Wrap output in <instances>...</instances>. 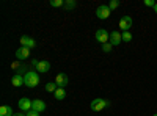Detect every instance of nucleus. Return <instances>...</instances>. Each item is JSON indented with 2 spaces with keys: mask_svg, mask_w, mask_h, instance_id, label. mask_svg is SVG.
Here are the masks:
<instances>
[{
  "mask_svg": "<svg viewBox=\"0 0 157 116\" xmlns=\"http://www.w3.org/2000/svg\"><path fill=\"white\" fill-rule=\"evenodd\" d=\"M24 83H25V86H29V88H36L39 85V75H38V72L29 71L27 74L24 75Z\"/></svg>",
  "mask_w": 157,
  "mask_h": 116,
  "instance_id": "f257e3e1",
  "label": "nucleus"
},
{
  "mask_svg": "<svg viewBox=\"0 0 157 116\" xmlns=\"http://www.w3.org/2000/svg\"><path fill=\"white\" fill-rule=\"evenodd\" d=\"M110 105V100H105V99H94L91 102V110L93 111H101L104 108H107Z\"/></svg>",
  "mask_w": 157,
  "mask_h": 116,
  "instance_id": "f03ea898",
  "label": "nucleus"
},
{
  "mask_svg": "<svg viewBox=\"0 0 157 116\" xmlns=\"http://www.w3.org/2000/svg\"><path fill=\"white\" fill-rule=\"evenodd\" d=\"M110 8H109V5H101V6H98V9H96V16H98V19H107V17H110Z\"/></svg>",
  "mask_w": 157,
  "mask_h": 116,
  "instance_id": "7ed1b4c3",
  "label": "nucleus"
},
{
  "mask_svg": "<svg viewBox=\"0 0 157 116\" xmlns=\"http://www.w3.org/2000/svg\"><path fill=\"white\" fill-rule=\"evenodd\" d=\"M96 39H98V43H101V44H105V43H109V39H110V35H109L107 30L99 28V30L96 32Z\"/></svg>",
  "mask_w": 157,
  "mask_h": 116,
  "instance_id": "20e7f679",
  "label": "nucleus"
},
{
  "mask_svg": "<svg viewBox=\"0 0 157 116\" xmlns=\"http://www.w3.org/2000/svg\"><path fill=\"white\" fill-rule=\"evenodd\" d=\"M32 105H33V100H30V99H27V97H22V99L19 100V108H21V111H24V113L30 111V110H32Z\"/></svg>",
  "mask_w": 157,
  "mask_h": 116,
  "instance_id": "39448f33",
  "label": "nucleus"
},
{
  "mask_svg": "<svg viewBox=\"0 0 157 116\" xmlns=\"http://www.w3.org/2000/svg\"><path fill=\"white\" fill-rule=\"evenodd\" d=\"M130 27H132V17H130V16H123L120 19V28L123 32H129Z\"/></svg>",
  "mask_w": 157,
  "mask_h": 116,
  "instance_id": "423d86ee",
  "label": "nucleus"
},
{
  "mask_svg": "<svg viewBox=\"0 0 157 116\" xmlns=\"http://www.w3.org/2000/svg\"><path fill=\"white\" fill-rule=\"evenodd\" d=\"M109 43H110L112 46H120V44L123 43V33H120V32H112Z\"/></svg>",
  "mask_w": 157,
  "mask_h": 116,
  "instance_id": "0eeeda50",
  "label": "nucleus"
},
{
  "mask_svg": "<svg viewBox=\"0 0 157 116\" xmlns=\"http://www.w3.org/2000/svg\"><path fill=\"white\" fill-rule=\"evenodd\" d=\"M21 46H22V47H29V49L32 50V49H35L36 43H35L33 38H30V36H27V35H24V36L21 38Z\"/></svg>",
  "mask_w": 157,
  "mask_h": 116,
  "instance_id": "6e6552de",
  "label": "nucleus"
},
{
  "mask_svg": "<svg viewBox=\"0 0 157 116\" xmlns=\"http://www.w3.org/2000/svg\"><path fill=\"white\" fill-rule=\"evenodd\" d=\"M55 83H57V86L58 88H64L68 83H69V79H68V75L66 74H63V72H60L57 77H55Z\"/></svg>",
  "mask_w": 157,
  "mask_h": 116,
  "instance_id": "1a4fd4ad",
  "label": "nucleus"
},
{
  "mask_svg": "<svg viewBox=\"0 0 157 116\" xmlns=\"http://www.w3.org/2000/svg\"><path fill=\"white\" fill-rule=\"evenodd\" d=\"M29 55H30V49L29 47H19L17 50H16V58L17 60H25V58H29Z\"/></svg>",
  "mask_w": 157,
  "mask_h": 116,
  "instance_id": "9d476101",
  "label": "nucleus"
},
{
  "mask_svg": "<svg viewBox=\"0 0 157 116\" xmlns=\"http://www.w3.org/2000/svg\"><path fill=\"white\" fill-rule=\"evenodd\" d=\"M46 104H44V100H39V99H35L33 100V105H32V110H35V111H38V113H43V111H46Z\"/></svg>",
  "mask_w": 157,
  "mask_h": 116,
  "instance_id": "9b49d317",
  "label": "nucleus"
},
{
  "mask_svg": "<svg viewBox=\"0 0 157 116\" xmlns=\"http://www.w3.org/2000/svg\"><path fill=\"white\" fill-rule=\"evenodd\" d=\"M39 74H44V72H49V69H50V63L49 61H39L38 63V66L35 68Z\"/></svg>",
  "mask_w": 157,
  "mask_h": 116,
  "instance_id": "f8f14e48",
  "label": "nucleus"
},
{
  "mask_svg": "<svg viewBox=\"0 0 157 116\" xmlns=\"http://www.w3.org/2000/svg\"><path fill=\"white\" fill-rule=\"evenodd\" d=\"M11 83H13V86H22V85H25L24 83V77L22 75H13V79H11Z\"/></svg>",
  "mask_w": 157,
  "mask_h": 116,
  "instance_id": "ddd939ff",
  "label": "nucleus"
},
{
  "mask_svg": "<svg viewBox=\"0 0 157 116\" xmlns=\"http://www.w3.org/2000/svg\"><path fill=\"white\" fill-rule=\"evenodd\" d=\"M14 113H13V108L10 105H3L2 108H0V116H13Z\"/></svg>",
  "mask_w": 157,
  "mask_h": 116,
  "instance_id": "4468645a",
  "label": "nucleus"
},
{
  "mask_svg": "<svg viewBox=\"0 0 157 116\" xmlns=\"http://www.w3.org/2000/svg\"><path fill=\"white\" fill-rule=\"evenodd\" d=\"M55 99L57 100H63L64 97H66V91H64V88H57V91L54 93Z\"/></svg>",
  "mask_w": 157,
  "mask_h": 116,
  "instance_id": "2eb2a0df",
  "label": "nucleus"
},
{
  "mask_svg": "<svg viewBox=\"0 0 157 116\" xmlns=\"http://www.w3.org/2000/svg\"><path fill=\"white\" fill-rule=\"evenodd\" d=\"M57 83L55 82H50V83H46V91L47 93H55L57 91Z\"/></svg>",
  "mask_w": 157,
  "mask_h": 116,
  "instance_id": "dca6fc26",
  "label": "nucleus"
},
{
  "mask_svg": "<svg viewBox=\"0 0 157 116\" xmlns=\"http://www.w3.org/2000/svg\"><path fill=\"white\" fill-rule=\"evenodd\" d=\"M50 6H54V8L64 6V2H63V0H50Z\"/></svg>",
  "mask_w": 157,
  "mask_h": 116,
  "instance_id": "f3484780",
  "label": "nucleus"
},
{
  "mask_svg": "<svg viewBox=\"0 0 157 116\" xmlns=\"http://www.w3.org/2000/svg\"><path fill=\"white\" fill-rule=\"evenodd\" d=\"M123 41L124 43H130V41H132V35H130V32H123Z\"/></svg>",
  "mask_w": 157,
  "mask_h": 116,
  "instance_id": "a211bd4d",
  "label": "nucleus"
},
{
  "mask_svg": "<svg viewBox=\"0 0 157 116\" xmlns=\"http://www.w3.org/2000/svg\"><path fill=\"white\" fill-rule=\"evenodd\" d=\"M64 8L66 9H74L75 8V2L74 0H66V2H64Z\"/></svg>",
  "mask_w": 157,
  "mask_h": 116,
  "instance_id": "6ab92c4d",
  "label": "nucleus"
},
{
  "mask_svg": "<svg viewBox=\"0 0 157 116\" xmlns=\"http://www.w3.org/2000/svg\"><path fill=\"white\" fill-rule=\"evenodd\" d=\"M112 49H113V46L110 44V43H105V44H102V50L105 54H109V52H112Z\"/></svg>",
  "mask_w": 157,
  "mask_h": 116,
  "instance_id": "aec40b11",
  "label": "nucleus"
},
{
  "mask_svg": "<svg viewBox=\"0 0 157 116\" xmlns=\"http://www.w3.org/2000/svg\"><path fill=\"white\" fill-rule=\"evenodd\" d=\"M118 6H120V2H118V0H112V2H110V5H109V8H110V11H113V9H116Z\"/></svg>",
  "mask_w": 157,
  "mask_h": 116,
  "instance_id": "412c9836",
  "label": "nucleus"
},
{
  "mask_svg": "<svg viewBox=\"0 0 157 116\" xmlns=\"http://www.w3.org/2000/svg\"><path fill=\"white\" fill-rule=\"evenodd\" d=\"M143 3H145V6H148V8H149V6H152V8H154L157 2H154V0H145Z\"/></svg>",
  "mask_w": 157,
  "mask_h": 116,
  "instance_id": "4be33fe9",
  "label": "nucleus"
},
{
  "mask_svg": "<svg viewBox=\"0 0 157 116\" xmlns=\"http://www.w3.org/2000/svg\"><path fill=\"white\" fill-rule=\"evenodd\" d=\"M25 116H39V113H38V111H35V110H30V111L25 113Z\"/></svg>",
  "mask_w": 157,
  "mask_h": 116,
  "instance_id": "5701e85b",
  "label": "nucleus"
},
{
  "mask_svg": "<svg viewBox=\"0 0 157 116\" xmlns=\"http://www.w3.org/2000/svg\"><path fill=\"white\" fill-rule=\"evenodd\" d=\"M13 116H25V113H14Z\"/></svg>",
  "mask_w": 157,
  "mask_h": 116,
  "instance_id": "b1692460",
  "label": "nucleus"
},
{
  "mask_svg": "<svg viewBox=\"0 0 157 116\" xmlns=\"http://www.w3.org/2000/svg\"><path fill=\"white\" fill-rule=\"evenodd\" d=\"M154 13H155V14H157V3H155V6H154Z\"/></svg>",
  "mask_w": 157,
  "mask_h": 116,
  "instance_id": "393cba45",
  "label": "nucleus"
},
{
  "mask_svg": "<svg viewBox=\"0 0 157 116\" xmlns=\"http://www.w3.org/2000/svg\"><path fill=\"white\" fill-rule=\"evenodd\" d=\"M152 116H157V113H155V114H152Z\"/></svg>",
  "mask_w": 157,
  "mask_h": 116,
  "instance_id": "a878e982",
  "label": "nucleus"
}]
</instances>
